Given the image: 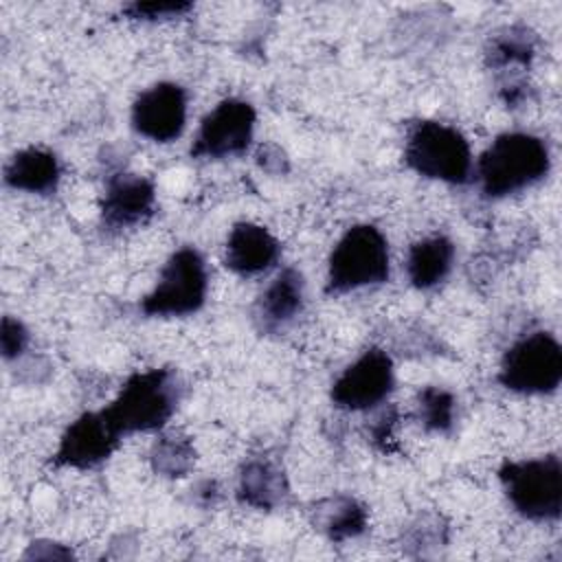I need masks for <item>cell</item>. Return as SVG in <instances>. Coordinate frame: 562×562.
<instances>
[{"label":"cell","mask_w":562,"mask_h":562,"mask_svg":"<svg viewBox=\"0 0 562 562\" xmlns=\"http://www.w3.org/2000/svg\"><path fill=\"white\" fill-rule=\"evenodd\" d=\"M551 169L549 147L527 132L498 134L476 160V178L487 198H505L540 182Z\"/></svg>","instance_id":"cell-1"},{"label":"cell","mask_w":562,"mask_h":562,"mask_svg":"<svg viewBox=\"0 0 562 562\" xmlns=\"http://www.w3.org/2000/svg\"><path fill=\"white\" fill-rule=\"evenodd\" d=\"M180 397L178 378L171 369H147L127 378L119 395L101 413L121 435L162 428Z\"/></svg>","instance_id":"cell-2"},{"label":"cell","mask_w":562,"mask_h":562,"mask_svg":"<svg viewBox=\"0 0 562 562\" xmlns=\"http://www.w3.org/2000/svg\"><path fill=\"white\" fill-rule=\"evenodd\" d=\"M498 481L512 507L527 520L551 522L562 514V463L558 454L507 461Z\"/></svg>","instance_id":"cell-3"},{"label":"cell","mask_w":562,"mask_h":562,"mask_svg":"<svg viewBox=\"0 0 562 562\" xmlns=\"http://www.w3.org/2000/svg\"><path fill=\"white\" fill-rule=\"evenodd\" d=\"M404 162L419 176L463 184L472 176V151L465 136L439 121H419L404 145Z\"/></svg>","instance_id":"cell-4"},{"label":"cell","mask_w":562,"mask_h":562,"mask_svg":"<svg viewBox=\"0 0 562 562\" xmlns=\"http://www.w3.org/2000/svg\"><path fill=\"white\" fill-rule=\"evenodd\" d=\"M389 279V244L373 224L351 226L327 261V294H342Z\"/></svg>","instance_id":"cell-5"},{"label":"cell","mask_w":562,"mask_h":562,"mask_svg":"<svg viewBox=\"0 0 562 562\" xmlns=\"http://www.w3.org/2000/svg\"><path fill=\"white\" fill-rule=\"evenodd\" d=\"M562 380V349L553 334L533 331L516 340L503 356L498 382L522 395L553 393Z\"/></svg>","instance_id":"cell-6"},{"label":"cell","mask_w":562,"mask_h":562,"mask_svg":"<svg viewBox=\"0 0 562 562\" xmlns=\"http://www.w3.org/2000/svg\"><path fill=\"white\" fill-rule=\"evenodd\" d=\"M209 274L195 248L176 250L160 270L156 288L140 301L145 316H187L206 301Z\"/></svg>","instance_id":"cell-7"},{"label":"cell","mask_w":562,"mask_h":562,"mask_svg":"<svg viewBox=\"0 0 562 562\" xmlns=\"http://www.w3.org/2000/svg\"><path fill=\"white\" fill-rule=\"evenodd\" d=\"M255 108L241 99L220 101L200 123L191 145L193 158H228L248 149L255 132Z\"/></svg>","instance_id":"cell-8"},{"label":"cell","mask_w":562,"mask_h":562,"mask_svg":"<svg viewBox=\"0 0 562 562\" xmlns=\"http://www.w3.org/2000/svg\"><path fill=\"white\" fill-rule=\"evenodd\" d=\"M393 384L391 356L380 347H371L334 380L329 395L338 408L369 411L386 400Z\"/></svg>","instance_id":"cell-9"},{"label":"cell","mask_w":562,"mask_h":562,"mask_svg":"<svg viewBox=\"0 0 562 562\" xmlns=\"http://www.w3.org/2000/svg\"><path fill=\"white\" fill-rule=\"evenodd\" d=\"M187 125V92L173 81L143 90L132 103V127L154 143L176 140Z\"/></svg>","instance_id":"cell-10"},{"label":"cell","mask_w":562,"mask_h":562,"mask_svg":"<svg viewBox=\"0 0 562 562\" xmlns=\"http://www.w3.org/2000/svg\"><path fill=\"white\" fill-rule=\"evenodd\" d=\"M121 435L108 424L101 411L83 413L61 435L50 465L75 470L94 468L116 450Z\"/></svg>","instance_id":"cell-11"},{"label":"cell","mask_w":562,"mask_h":562,"mask_svg":"<svg viewBox=\"0 0 562 562\" xmlns=\"http://www.w3.org/2000/svg\"><path fill=\"white\" fill-rule=\"evenodd\" d=\"M156 204L151 180L134 173H114L105 182L101 224L108 231H123L143 224Z\"/></svg>","instance_id":"cell-12"},{"label":"cell","mask_w":562,"mask_h":562,"mask_svg":"<svg viewBox=\"0 0 562 562\" xmlns=\"http://www.w3.org/2000/svg\"><path fill=\"white\" fill-rule=\"evenodd\" d=\"M281 255L277 237L255 222H237L224 246V263L235 274L255 277L270 270Z\"/></svg>","instance_id":"cell-13"},{"label":"cell","mask_w":562,"mask_h":562,"mask_svg":"<svg viewBox=\"0 0 562 562\" xmlns=\"http://www.w3.org/2000/svg\"><path fill=\"white\" fill-rule=\"evenodd\" d=\"M305 299V281L296 268H283L270 285L263 290L255 305V318L261 331L274 334L292 323L301 310Z\"/></svg>","instance_id":"cell-14"},{"label":"cell","mask_w":562,"mask_h":562,"mask_svg":"<svg viewBox=\"0 0 562 562\" xmlns=\"http://www.w3.org/2000/svg\"><path fill=\"white\" fill-rule=\"evenodd\" d=\"M57 156L42 147H29L18 151L4 167V182L11 189L48 195L59 182Z\"/></svg>","instance_id":"cell-15"},{"label":"cell","mask_w":562,"mask_h":562,"mask_svg":"<svg viewBox=\"0 0 562 562\" xmlns=\"http://www.w3.org/2000/svg\"><path fill=\"white\" fill-rule=\"evenodd\" d=\"M454 244L446 235H432L415 241L406 255V274L413 288L430 290L439 285L452 268Z\"/></svg>","instance_id":"cell-16"},{"label":"cell","mask_w":562,"mask_h":562,"mask_svg":"<svg viewBox=\"0 0 562 562\" xmlns=\"http://www.w3.org/2000/svg\"><path fill=\"white\" fill-rule=\"evenodd\" d=\"M288 494L283 472L268 459H252L239 472L237 498L255 509H274Z\"/></svg>","instance_id":"cell-17"},{"label":"cell","mask_w":562,"mask_h":562,"mask_svg":"<svg viewBox=\"0 0 562 562\" xmlns=\"http://www.w3.org/2000/svg\"><path fill=\"white\" fill-rule=\"evenodd\" d=\"M314 527L323 531L329 540L342 542L356 538L367 527L364 507L349 496H334L316 503L312 509Z\"/></svg>","instance_id":"cell-18"},{"label":"cell","mask_w":562,"mask_h":562,"mask_svg":"<svg viewBox=\"0 0 562 562\" xmlns=\"http://www.w3.org/2000/svg\"><path fill=\"white\" fill-rule=\"evenodd\" d=\"M533 57V33L525 26H509L494 35L487 48V66L494 70L527 68Z\"/></svg>","instance_id":"cell-19"},{"label":"cell","mask_w":562,"mask_h":562,"mask_svg":"<svg viewBox=\"0 0 562 562\" xmlns=\"http://www.w3.org/2000/svg\"><path fill=\"white\" fill-rule=\"evenodd\" d=\"M195 461L193 446L187 437L176 432L162 435L151 448V465L162 476H184Z\"/></svg>","instance_id":"cell-20"},{"label":"cell","mask_w":562,"mask_h":562,"mask_svg":"<svg viewBox=\"0 0 562 562\" xmlns=\"http://www.w3.org/2000/svg\"><path fill=\"white\" fill-rule=\"evenodd\" d=\"M419 424L426 430L448 432L454 422V397L446 389L426 386L417 395Z\"/></svg>","instance_id":"cell-21"},{"label":"cell","mask_w":562,"mask_h":562,"mask_svg":"<svg viewBox=\"0 0 562 562\" xmlns=\"http://www.w3.org/2000/svg\"><path fill=\"white\" fill-rule=\"evenodd\" d=\"M189 9V2H132L123 9V13L132 20H171Z\"/></svg>","instance_id":"cell-22"},{"label":"cell","mask_w":562,"mask_h":562,"mask_svg":"<svg viewBox=\"0 0 562 562\" xmlns=\"http://www.w3.org/2000/svg\"><path fill=\"white\" fill-rule=\"evenodd\" d=\"M29 342V334L24 325L11 316L2 318V334H0V345H2V356L7 360L18 358Z\"/></svg>","instance_id":"cell-23"}]
</instances>
